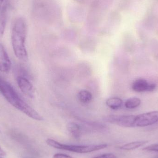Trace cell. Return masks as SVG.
Here are the masks:
<instances>
[{
    "label": "cell",
    "instance_id": "6da1fadb",
    "mask_svg": "<svg viewBox=\"0 0 158 158\" xmlns=\"http://www.w3.org/2000/svg\"><path fill=\"white\" fill-rule=\"evenodd\" d=\"M27 27L25 20L22 18L17 19L15 21L11 33V42L15 55L17 58L23 61L28 59L26 49Z\"/></svg>",
    "mask_w": 158,
    "mask_h": 158
},
{
    "label": "cell",
    "instance_id": "7a4b0ae2",
    "mask_svg": "<svg viewBox=\"0 0 158 158\" xmlns=\"http://www.w3.org/2000/svg\"><path fill=\"white\" fill-rule=\"evenodd\" d=\"M47 145L61 150H67L70 152L78 154H87L94 151H98L106 148L108 146L106 144L99 145H73L60 143L52 139H48L46 141Z\"/></svg>",
    "mask_w": 158,
    "mask_h": 158
},
{
    "label": "cell",
    "instance_id": "3957f363",
    "mask_svg": "<svg viewBox=\"0 0 158 158\" xmlns=\"http://www.w3.org/2000/svg\"><path fill=\"white\" fill-rule=\"evenodd\" d=\"M0 93L13 106L18 109L23 99L20 98L14 87L0 77Z\"/></svg>",
    "mask_w": 158,
    "mask_h": 158
},
{
    "label": "cell",
    "instance_id": "277c9868",
    "mask_svg": "<svg viewBox=\"0 0 158 158\" xmlns=\"http://www.w3.org/2000/svg\"><path fill=\"white\" fill-rule=\"evenodd\" d=\"M135 115H111L106 116L104 120L111 124L126 128L135 127Z\"/></svg>",
    "mask_w": 158,
    "mask_h": 158
},
{
    "label": "cell",
    "instance_id": "5b68a950",
    "mask_svg": "<svg viewBox=\"0 0 158 158\" xmlns=\"http://www.w3.org/2000/svg\"><path fill=\"white\" fill-rule=\"evenodd\" d=\"M158 122V111H153L135 115V127L150 126Z\"/></svg>",
    "mask_w": 158,
    "mask_h": 158
},
{
    "label": "cell",
    "instance_id": "8992f818",
    "mask_svg": "<svg viewBox=\"0 0 158 158\" xmlns=\"http://www.w3.org/2000/svg\"><path fill=\"white\" fill-rule=\"evenodd\" d=\"M16 80L18 85L21 92L28 97L33 98L34 96V88L28 78L18 76Z\"/></svg>",
    "mask_w": 158,
    "mask_h": 158
},
{
    "label": "cell",
    "instance_id": "52a82bcc",
    "mask_svg": "<svg viewBox=\"0 0 158 158\" xmlns=\"http://www.w3.org/2000/svg\"><path fill=\"white\" fill-rule=\"evenodd\" d=\"M156 85L154 83H149L143 79L135 80L132 85L133 91L138 93L144 92H152L156 89Z\"/></svg>",
    "mask_w": 158,
    "mask_h": 158
},
{
    "label": "cell",
    "instance_id": "ba28073f",
    "mask_svg": "<svg viewBox=\"0 0 158 158\" xmlns=\"http://www.w3.org/2000/svg\"><path fill=\"white\" fill-rule=\"evenodd\" d=\"M11 62L3 45L0 44V71L8 73L11 69Z\"/></svg>",
    "mask_w": 158,
    "mask_h": 158
},
{
    "label": "cell",
    "instance_id": "9c48e42d",
    "mask_svg": "<svg viewBox=\"0 0 158 158\" xmlns=\"http://www.w3.org/2000/svg\"><path fill=\"white\" fill-rule=\"evenodd\" d=\"M7 21L6 6H2L0 11V39L2 38Z\"/></svg>",
    "mask_w": 158,
    "mask_h": 158
},
{
    "label": "cell",
    "instance_id": "30bf717a",
    "mask_svg": "<svg viewBox=\"0 0 158 158\" xmlns=\"http://www.w3.org/2000/svg\"><path fill=\"white\" fill-rule=\"evenodd\" d=\"M68 131L71 135L76 139H79L81 134V127L75 122L69 123L67 125Z\"/></svg>",
    "mask_w": 158,
    "mask_h": 158
},
{
    "label": "cell",
    "instance_id": "8fae6325",
    "mask_svg": "<svg viewBox=\"0 0 158 158\" xmlns=\"http://www.w3.org/2000/svg\"><path fill=\"white\" fill-rule=\"evenodd\" d=\"M123 103L122 99L118 97L110 98L106 101V106L112 110L118 109L121 107Z\"/></svg>",
    "mask_w": 158,
    "mask_h": 158
},
{
    "label": "cell",
    "instance_id": "7c38bea8",
    "mask_svg": "<svg viewBox=\"0 0 158 158\" xmlns=\"http://www.w3.org/2000/svg\"><path fill=\"white\" fill-rule=\"evenodd\" d=\"M78 98L81 103L83 104L90 103L93 99V95L91 93L86 90H82L78 94Z\"/></svg>",
    "mask_w": 158,
    "mask_h": 158
},
{
    "label": "cell",
    "instance_id": "4fadbf2b",
    "mask_svg": "<svg viewBox=\"0 0 158 158\" xmlns=\"http://www.w3.org/2000/svg\"><path fill=\"white\" fill-rule=\"evenodd\" d=\"M148 141H137V142H131L122 146L119 147V148L122 150H127V151L134 150L148 143Z\"/></svg>",
    "mask_w": 158,
    "mask_h": 158
},
{
    "label": "cell",
    "instance_id": "5bb4252c",
    "mask_svg": "<svg viewBox=\"0 0 158 158\" xmlns=\"http://www.w3.org/2000/svg\"><path fill=\"white\" fill-rule=\"evenodd\" d=\"M141 100L138 98H131L127 99L125 102V106L126 108L134 109L137 108L141 105Z\"/></svg>",
    "mask_w": 158,
    "mask_h": 158
},
{
    "label": "cell",
    "instance_id": "9a60e30c",
    "mask_svg": "<svg viewBox=\"0 0 158 158\" xmlns=\"http://www.w3.org/2000/svg\"><path fill=\"white\" fill-rule=\"evenodd\" d=\"M143 150L145 151H154V152H158V144H153L143 148Z\"/></svg>",
    "mask_w": 158,
    "mask_h": 158
},
{
    "label": "cell",
    "instance_id": "2e32d148",
    "mask_svg": "<svg viewBox=\"0 0 158 158\" xmlns=\"http://www.w3.org/2000/svg\"><path fill=\"white\" fill-rule=\"evenodd\" d=\"M92 158H117L115 155L114 154L109 153V154H104L101 156H98Z\"/></svg>",
    "mask_w": 158,
    "mask_h": 158
},
{
    "label": "cell",
    "instance_id": "e0dca14e",
    "mask_svg": "<svg viewBox=\"0 0 158 158\" xmlns=\"http://www.w3.org/2000/svg\"><path fill=\"white\" fill-rule=\"evenodd\" d=\"M53 158H73L68 155L63 154H56L54 155Z\"/></svg>",
    "mask_w": 158,
    "mask_h": 158
},
{
    "label": "cell",
    "instance_id": "ac0fdd59",
    "mask_svg": "<svg viewBox=\"0 0 158 158\" xmlns=\"http://www.w3.org/2000/svg\"><path fill=\"white\" fill-rule=\"evenodd\" d=\"M6 155V154L5 152L2 149L1 146H0V156H5Z\"/></svg>",
    "mask_w": 158,
    "mask_h": 158
},
{
    "label": "cell",
    "instance_id": "d6986e66",
    "mask_svg": "<svg viewBox=\"0 0 158 158\" xmlns=\"http://www.w3.org/2000/svg\"><path fill=\"white\" fill-rule=\"evenodd\" d=\"M4 0H0V9L2 8V5L3 2Z\"/></svg>",
    "mask_w": 158,
    "mask_h": 158
}]
</instances>
